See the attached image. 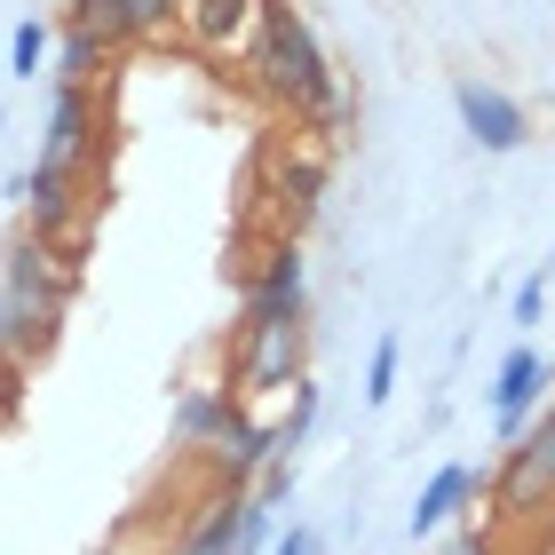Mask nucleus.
<instances>
[{"mask_svg":"<svg viewBox=\"0 0 555 555\" xmlns=\"http://www.w3.org/2000/svg\"><path fill=\"white\" fill-rule=\"evenodd\" d=\"M80 215H88V183L72 167H24V231L48 238V246H72L80 238Z\"/></svg>","mask_w":555,"mask_h":555,"instance_id":"obj_10","label":"nucleus"},{"mask_svg":"<svg viewBox=\"0 0 555 555\" xmlns=\"http://www.w3.org/2000/svg\"><path fill=\"white\" fill-rule=\"evenodd\" d=\"M159 555H238V492H215L183 532H167Z\"/></svg>","mask_w":555,"mask_h":555,"instance_id":"obj_14","label":"nucleus"},{"mask_svg":"<svg viewBox=\"0 0 555 555\" xmlns=\"http://www.w3.org/2000/svg\"><path fill=\"white\" fill-rule=\"evenodd\" d=\"M95 135H104V104H95V88H64V80H48V112H40V167H72V175H88Z\"/></svg>","mask_w":555,"mask_h":555,"instance_id":"obj_5","label":"nucleus"},{"mask_svg":"<svg viewBox=\"0 0 555 555\" xmlns=\"http://www.w3.org/2000/svg\"><path fill=\"white\" fill-rule=\"evenodd\" d=\"M104 64H112V48L88 33V24H56V56H48V80H64V88H95L104 80Z\"/></svg>","mask_w":555,"mask_h":555,"instance_id":"obj_15","label":"nucleus"},{"mask_svg":"<svg viewBox=\"0 0 555 555\" xmlns=\"http://www.w3.org/2000/svg\"><path fill=\"white\" fill-rule=\"evenodd\" d=\"M48 56H56V24L16 16V33H9V72H0V80H40Z\"/></svg>","mask_w":555,"mask_h":555,"instance_id":"obj_16","label":"nucleus"},{"mask_svg":"<svg viewBox=\"0 0 555 555\" xmlns=\"http://www.w3.org/2000/svg\"><path fill=\"white\" fill-rule=\"evenodd\" d=\"M270 555H325V532H318V524H278Z\"/></svg>","mask_w":555,"mask_h":555,"instance_id":"obj_21","label":"nucleus"},{"mask_svg":"<svg viewBox=\"0 0 555 555\" xmlns=\"http://www.w3.org/2000/svg\"><path fill=\"white\" fill-rule=\"evenodd\" d=\"M485 485L500 492V508H508V516L555 508V397L524 421V437H508V452H500V468L485 476Z\"/></svg>","mask_w":555,"mask_h":555,"instance_id":"obj_4","label":"nucleus"},{"mask_svg":"<svg viewBox=\"0 0 555 555\" xmlns=\"http://www.w3.org/2000/svg\"><path fill=\"white\" fill-rule=\"evenodd\" d=\"M452 112H461V135L485 151V159H508V151L532 143V112L492 80H452Z\"/></svg>","mask_w":555,"mask_h":555,"instance_id":"obj_6","label":"nucleus"},{"mask_svg":"<svg viewBox=\"0 0 555 555\" xmlns=\"http://www.w3.org/2000/svg\"><path fill=\"white\" fill-rule=\"evenodd\" d=\"M270 540H278V508L262 492H238V555H270Z\"/></svg>","mask_w":555,"mask_h":555,"instance_id":"obj_19","label":"nucleus"},{"mask_svg":"<svg viewBox=\"0 0 555 555\" xmlns=\"http://www.w3.org/2000/svg\"><path fill=\"white\" fill-rule=\"evenodd\" d=\"M318 413H325V389L310 382V373H301V382H294V405L278 413V421H270V428H278V452H286V461L301 452V437H310V428H318Z\"/></svg>","mask_w":555,"mask_h":555,"instance_id":"obj_17","label":"nucleus"},{"mask_svg":"<svg viewBox=\"0 0 555 555\" xmlns=\"http://www.w3.org/2000/svg\"><path fill=\"white\" fill-rule=\"evenodd\" d=\"M444 555H492V547H485V540H476V532H468V540H452Z\"/></svg>","mask_w":555,"mask_h":555,"instance_id":"obj_23","label":"nucleus"},{"mask_svg":"<svg viewBox=\"0 0 555 555\" xmlns=\"http://www.w3.org/2000/svg\"><path fill=\"white\" fill-rule=\"evenodd\" d=\"M476 492H485V476H476L468 461H437V468H428V485L413 492V516H405V532H413V540H437V532H444V524L468 508Z\"/></svg>","mask_w":555,"mask_h":555,"instance_id":"obj_13","label":"nucleus"},{"mask_svg":"<svg viewBox=\"0 0 555 555\" xmlns=\"http://www.w3.org/2000/svg\"><path fill=\"white\" fill-rule=\"evenodd\" d=\"M508 318H516V334L532 341V325L547 318V278H540V270H532V278H524V286H516V301H508Z\"/></svg>","mask_w":555,"mask_h":555,"instance_id":"obj_20","label":"nucleus"},{"mask_svg":"<svg viewBox=\"0 0 555 555\" xmlns=\"http://www.w3.org/2000/svg\"><path fill=\"white\" fill-rule=\"evenodd\" d=\"M286 318H310V262H301V246H270L255 286L238 301L231 334H246V325H286Z\"/></svg>","mask_w":555,"mask_h":555,"instance_id":"obj_9","label":"nucleus"},{"mask_svg":"<svg viewBox=\"0 0 555 555\" xmlns=\"http://www.w3.org/2000/svg\"><path fill=\"white\" fill-rule=\"evenodd\" d=\"M238 421H246V405L231 397V382H222V389H215V382H198V389L175 397V444H183V452H215Z\"/></svg>","mask_w":555,"mask_h":555,"instance_id":"obj_12","label":"nucleus"},{"mask_svg":"<svg viewBox=\"0 0 555 555\" xmlns=\"http://www.w3.org/2000/svg\"><path fill=\"white\" fill-rule=\"evenodd\" d=\"M16 413H24V365L0 358V428H16Z\"/></svg>","mask_w":555,"mask_h":555,"instance_id":"obj_22","label":"nucleus"},{"mask_svg":"<svg viewBox=\"0 0 555 555\" xmlns=\"http://www.w3.org/2000/svg\"><path fill=\"white\" fill-rule=\"evenodd\" d=\"M262 9L270 0H183L175 33H183L207 64H246V48L262 33Z\"/></svg>","mask_w":555,"mask_h":555,"instance_id":"obj_7","label":"nucleus"},{"mask_svg":"<svg viewBox=\"0 0 555 555\" xmlns=\"http://www.w3.org/2000/svg\"><path fill=\"white\" fill-rule=\"evenodd\" d=\"M175 16H183V0H72L64 9V24H88L112 56L119 48H143V40H167Z\"/></svg>","mask_w":555,"mask_h":555,"instance_id":"obj_11","label":"nucleus"},{"mask_svg":"<svg viewBox=\"0 0 555 555\" xmlns=\"http://www.w3.org/2000/svg\"><path fill=\"white\" fill-rule=\"evenodd\" d=\"M246 80L270 112H294V119H341L349 95H341V72L325 56L318 24L294 9V0H270L262 9V33L246 48Z\"/></svg>","mask_w":555,"mask_h":555,"instance_id":"obj_1","label":"nucleus"},{"mask_svg":"<svg viewBox=\"0 0 555 555\" xmlns=\"http://www.w3.org/2000/svg\"><path fill=\"white\" fill-rule=\"evenodd\" d=\"M540 278H547V286H555V246H547V262H540Z\"/></svg>","mask_w":555,"mask_h":555,"instance_id":"obj_25","label":"nucleus"},{"mask_svg":"<svg viewBox=\"0 0 555 555\" xmlns=\"http://www.w3.org/2000/svg\"><path fill=\"white\" fill-rule=\"evenodd\" d=\"M397 365H405V334H382L365 358V405H389L397 397Z\"/></svg>","mask_w":555,"mask_h":555,"instance_id":"obj_18","label":"nucleus"},{"mask_svg":"<svg viewBox=\"0 0 555 555\" xmlns=\"http://www.w3.org/2000/svg\"><path fill=\"white\" fill-rule=\"evenodd\" d=\"M547 397H555V358H547L540 341H516L508 358L492 365V421H500V444L524 437V421H532Z\"/></svg>","mask_w":555,"mask_h":555,"instance_id":"obj_8","label":"nucleus"},{"mask_svg":"<svg viewBox=\"0 0 555 555\" xmlns=\"http://www.w3.org/2000/svg\"><path fill=\"white\" fill-rule=\"evenodd\" d=\"M310 373V318H286V325H246L231 334V397L255 413V397H278Z\"/></svg>","mask_w":555,"mask_h":555,"instance_id":"obj_3","label":"nucleus"},{"mask_svg":"<svg viewBox=\"0 0 555 555\" xmlns=\"http://www.w3.org/2000/svg\"><path fill=\"white\" fill-rule=\"evenodd\" d=\"M72 294H80V246H48L33 231H16L9 255H0V301H9V358L16 365H33L56 341Z\"/></svg>","mask_w":555,"mask_h":555,"instance_id":"obj_2","label":"nucleus"},{"mask_svg":"<svg viewBox=\"0 0 555 555\" xmlns=\"http://www.w3.org/2000/svg\"><path fill=\"white\" fill-rule=\"evenodd\" d=\"M0 358H9V301H0Z\"/></svg>","mask_w":555,"mask_h":555,"instance_id":"obj_24","label":"nucleus"}]
</instances>
